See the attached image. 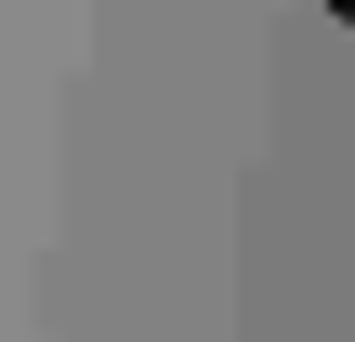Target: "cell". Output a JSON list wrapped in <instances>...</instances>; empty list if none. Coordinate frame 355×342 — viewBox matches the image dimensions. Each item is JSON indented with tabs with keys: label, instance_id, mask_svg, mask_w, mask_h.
<instances>
[{
	"label": "cell",
	"instance_id": "cell-1",
	"mask_svg": "<svg viewBox=\"0 0 355 342\" xmlns=\"http://www.w3.org/2000/svg\"><path fill=\"white\" fill-rule=\"evenodd\" d=\"M329 13H343V26H355V0H329Z\"/></svg>",
	"mask_w": 355,
	"mask_h": 342
}]
</instances>
